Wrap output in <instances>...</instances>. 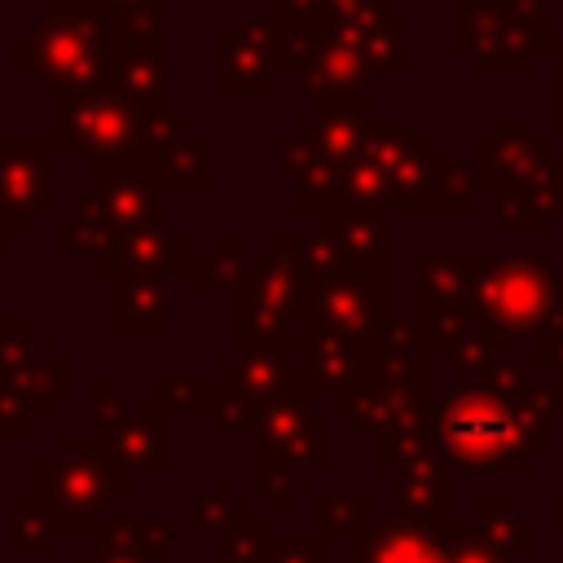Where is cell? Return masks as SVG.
I'll list each match as a JSON object with an SVG mask.
<instances>
[{"label":"cell","mask_w":563,"mask_h":563,"mask_svg":"<svg viewBox=\"0 0 563 563\" xmlns=\"http://www.w3.org/2000/svg\"><path fill=\"white\" fill-rule=\"evenodd\" d=\"M13 70L53 97L97 92L106 79V40L92 4L75 13H48L35 31L13 35Z\"/></svg>","instance_id":"cell-1"},{"label":"cell","mask_w":563,"mask_h":563,"mask_svg":"<svg viewBox=\"0 0 563 563\" xmlns=\"http://www.w3.org/2000/svg\"><path fill=\"white\" fill-rule=\"evenodd\" d=\"M31 471H35L31 497L44 501V506L57 515L62 528H84V523H92V519L101 515V506L110 501V493L119 488V484L110 479V475H119V466H114L101 449H92V444H84V440H75V435H66V440H57L48 453H40V457L31 462Z\"/></svg>","instance_id":"cell-2"},{"label":"cell","mask_w":563,"mask_h":563,"mask_svg":"<svg viewBox=\"0 0 563 563\" xmlns=\"http://www.w3.org/2000/svg\"><path fill=\"white\" fill-rule=\"evenodd\" d=\"M53 119L62 132L66 150H88L97 158H114L119 150L136 145L145 132V110L132 97H110V92H79V97H57Z\"/></svg>","instance_id":"cell-3"},{"label":"cell","mask_w":563,"mask_h":563,"mask_svg":"<svg viewBox=\"0 0 563 563\" xmlns=\"http://www.w3.org/2000/svg\"><path fill=\"white\" fill-rule=\"evenodd\" d=\"M440 435H444L449 453L466 466H506L519 453V427H515L510 409L488 391L453 396L444 409Z\"/></svg>","instance_id":"cell-4"},{"label":"cell","mask_w":563,"mask_h":563,"mask_svg":"<svg viewBox=\"0 0 563 563\" xmlns=\"http://www.w3.org/2000/svg\"><path fill=\"white\" fill-rule=\"evenodd\" d=\"M53 150L35 136H0V246L48 211Z\"/></svg>","instance_id":"cell-5"},{"label":"cell","mask_w":563,"mask_h":563,"mask_svg":"<svg viewBox=\"0 0 563 563\" xmlns=\"http://www.w3.org/2000/svg\"><path fill=\"white\" fill-rule=\"evenodd\" d=\"M0 383L18 396H26L35 409H44L48 396L70 387V365L53 356L44 339L31 334L26 321L0 317Z\"/></svg>","instance_id":"cell-6"},{"label":"cell","mask_w":563,"mask_h":563,"mask_svg":"<svg viewBox=\"0 0 563 563\" xmlns=\"http://www.w3.org/2000/svg\"><path fill=\"white\" fill-rule=\"evenodd\" d=\"M361 563H453V559L431 532L405 523H378L374 537L361 545Z\"/></svg>","instance_id":"cell-7"},{"label":"cell","mask_w":563,"mask_h":563,"mask_svg":"<svg viewBox=\"0 0 563 563\" xmlns=\"http://www.w3.org/2000/svg\"><path fill=\"white\" fill-rule=\"evenodd\" d=\"M57 528L62 523L44 501H35V497L13 501V554H48Z\"/></svg>","instance_id":"cell-8"},{"label":"cell","mask_w":563,"mask_h":563,"mask_svg":"<svg viewBox=\"0 0 563 563\" xmlns=\"http://www.w3.org/2000/svg\"><path fill=\"white\" fill-rule=\"evenodd\" d=\"M128 537H132V523H114V532L101 537L97 550L88 559H75V563H163V559H154V545L128 541Z\"/></svg>","instance_id":"cell-9"},{"label":"cell","mask_w":563,"mask_h":563,"mask_svg":"<svg viewBox=\"0 0 563 563\" xmlns=\"http://www.w3.org/2000/svg\"><path fill=\"white\" fill-rule=\"evenodd\" d=\"M449 559H453V563H501V559L493 554V545H488V541H471V545H466L462 554L453 550Z\"/></svg>","instance_id":"cell-10"}]
</instances>
